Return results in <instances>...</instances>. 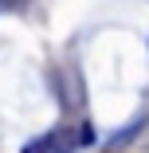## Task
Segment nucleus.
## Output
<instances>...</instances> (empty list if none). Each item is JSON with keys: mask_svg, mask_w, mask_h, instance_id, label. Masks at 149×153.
Masks as SVG:
<instances>
[{"mask_svg": "<svg viewBox=\"0 0 149 153\" xmlns=\"http://www.w3.org/2000/svg\"><path fill=\"white\" fill-rule=\"evenodd\" d=\"M141 126H145V118H133V122H130V126H126L122 134H118V137H110V145H106V149H110V153H118V149H126V145H130V141L137 137V130H141Z\"/></svg>", "mask_w": 149, "mask_h": 153, "instance_id": "obj_1", "label": "nucleus"}, {"mask_svg": "<svg viewBox=\"0 0 149 153\" xmlns=\"http://www.w3.org/2000/svg\"><path fill=\"white\" fill-rule=\"evenodd\" d=\"M79 145V134H71V130H55L51 134V153H71Z\"/></svg>", "mask_w": 149, "mask_h": 153, "instance_id": "obj_2", "label": "nucleus"}, {"mask_svg": "<svg viewBox=\"0 0 149 153\" xmlns=\"http://www.w3.org/2000/svg\"><path fill=\"white\" fill-rule=\"evenodd\" d=\"M24 153H51V137H39V141H27Z\"/></svg>", "mask_w": 149, "mask_h": 153, "instance_id": "obj_3", "label": "nucleus"}, {"mask_svg": "<svg viewBox=\"0 0 149 153\" xmlns=\"http://www.w3.org/2000/svg\"><path fill=\"white\" fill-rule=\"evenodd\" d=\"M90 141H94V130L82 126V130H79V145H90Z\"/></svg>", "mask_w": 149, "mask_h": 153, "instance_id": "obj_4", "label": "nucleus"}]
</instances>
